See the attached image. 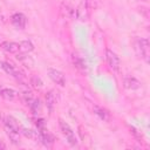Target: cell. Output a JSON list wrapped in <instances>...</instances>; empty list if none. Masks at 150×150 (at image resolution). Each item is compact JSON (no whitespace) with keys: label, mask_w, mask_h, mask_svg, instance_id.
<instances>
[{"label":"cell","mask_w":150,"mask_h":150,"mask_svg":"<svg viewBox=\"0 0 150 150\" xmlns=\"http://www.w3.org/2000/svg\"><path fill=\"white\" fill-rule=\"evenodd\" d=\"M59 124H60V129H61L63 136L66 137L67 142H68L71 146L77 145V138H76V136H75V134H74V131H73V129L69 127V124L66 123L63 120H60V121H59Z\"/></svg>","instance_id":"1"},{"label":"cell","mask_w":150,"mask_h":150,"mask_svg":"<svg viewBox=\"0 0 150 150\" xmlns=\"http://www.w3.org/2000/svg\"><path fill=\"white\" fill-rule=\"evenodd\" d=\"M149 40L148 39H137L135 42V49L137 52L138 55H141V57H143L146 62L149 61Z\"/></svg>","instance_id":"2"},{"label":"cell","mask_w":150,"mask_h":150,"mask_svg":"<svg viewBox=\"0 0 150 150\" xmlns=\"http://www.w3.org/2000/svg\"><path fill=\"white\" fill-rule=\"evenodd\" d=\"M89 16H90V9L88 8V6L86 5L84 0L81 1V4L77 6V8L75 9V18L79 20V21H88L89 20Z\"/></svg>","instance_id":"3"},{"label":"cell","mask_w":150,"mask_h":150,"mask_svg":"<svg viewBox=\"0 0 150 150\" xmlns=\"http://www.w3.org/2000/svg\"><path fill=\"white\" fill-rule=\"evenodd\" d=\"M47 74L49 76V79L55 82L56 84H60V86H64L66 84V77H64V74L57 69H54V68H48L47 69Z\"/></svg>","instance_id":"4"},{"label":"cell","mask_w":150,"mask_h":150,"mask_svg":"<svg viewBox=\"0 0 150 150\" xmlns=\"http://www.w3.org/2000/svg\"><path fill=\"white\" fill-rule=\"evenodd\" d=\"M105 59H107V62H108L109 67L112 70H118L120 69V66H121L120 57L112 50H110V49H107L105 50Z\"/></svg>","instance_id":"5"},{"label":"cell","mask_w":150,"mask_h":150,"mask_svg":"<svg viewBox=\"0 0 150 150\" xmlns=\"http://www.w3.org/2000/svg\"><path fill=\"white\" fill-rule=\"evenodd\" d=\"M11 19H12V23H13L16 28H19V29H23V28L26 27L27 19H26V16H25L22 13H15V14L12 15Z\"/></svg>","instance_id":"6"},{"label":"cell","mask_w":150,"mask_h":150,"mask_svg":"<svg viewBox=\"0 0 150 150\" xmlns=\"http://www.w3.org/2000/svg\"><path fill=\"white\" fill-rule=\"evenodd\" d=\"M1 68H2L8 75H12L13 77H15V79H18V80H20V79L22 77V74H21L13 64H11V63H8V62H1Z\"/></svg>","instance_id":"7"},{"label":"cell","mask_w":150,"mask_h":150,"mask_svg":"<svg viewBox=\"0 0 150 150\" xmlns=\"http://www.w3.org/2000/svg\"><path fill=\"white\" fill-rule=\"evenodd\" d=\"M123 86L125 89L135 90V89H138L141 87V82L137 79H135L134 76H125L123 79Z\"/></svg>","instance_id":"8"},{"label":"cell","mask_w":150,"mask_h":150,"mask_svg":"<svg viewBox=\"0 0 150 150\" xmlns=\"http://www.w3.org/2000/svg\"><path fill=\"white\" fill-rule=\"evenodd\" d=\"M5 130H6V134L9 137V139L12 141L13 144H19L20 143V131L15 130L14 128H12L7 124H5Z\"/></svg>","instance_id":"9"},{"label":"cell","mask_w":150,"mask_h":150,"mask_svg":"<svg viewBox=\"0 0 150 150\" xmlns=\"http://www.w3.org/2000/svg\"><path fill=\"white\" fill-rule=\"evenodd\" d=\"M0 46H1V48H2L4 50H6V52H8V53H11V54H16V53H19V50H20L19 43L13 42V41H4V42H1Z\"/></svg>","instance_id":"10"},{"label":"cell","mask_w":150,"mask_h":150,"mask_svg":"<svg viewBox=\"0 0 150 150\" xmlns=\"http://www.w3.org/2000/svg\"><path fill=\"white\" fill-rule=\"evenodd\" d=\"M16 59L27 68H33L34 66V60L26 53H16Z\"/></svg>","instance_id":"11"},{"label":"cell","mask_w":150,"mask_h":150,"mask_svg":"<svg viewBox=\"0 0 150 150\" xmlns=\"http://www.w3.org/2000/svg\"><path fill=\"white\" fill-rule=\"evenodd\" d=\"M39 138L45 145H49L54 142V137L48 132L47 129H42V130L39 131Z\"/></svg>","instance_id":"12"},{"label":"cell","mask_w":150,"mask_h":150,"mask_svg":"<svg viewBox=\"0 0 150 150\" xmlns=\"http://www.w3.org/2000/svg\"><path fill=\"white\" fill-rule=\"evenodd\" d=\"M94 112L103 121H109L110 120V114L108 112V110H105L104 108L102 107H98V105H94Z\"/></svg>","instance_id":"13"},{"label":"cell","mask_w":150,"mask_h":150,"mask_svg":"<svg viewBox=\"0 0 150 150\" xmlns=\"http://www.w3.org/2000/svg\"><path fill=\"white\" fill-rule=\"evenodd\" d=\"M46 103H47V107H48L49 111H53V108H54V105L56 103V95L54 94L53 90L47 93V95H46Z\"/></svg>","instance_id":"14"},{"label":"cell","mask_w":150,"mask_h":150,"mask_svg":"<svg viewBox=\"0 0 150 150\" xmlns=\"http://www.w3.org/2000/svg\"><path fill=\"white\" fill-rule=\"evenodd\" d=\"M15 95H16V93H15L13 89H9V88H4V89L0 90V96H1L2 98L7 100V101L14 100Z\"/></svg>","instance_id":"15"},{"label":"cell","mask_w":150,"mask_h":150,"mask_svg":"<svg viewBox=\"0 0 150 150\" xmlns=\"http://www.w3.org/2000/svg\"><path fill=\"white\" fill-rule=\"evenodd\" d=\"M19 46H20V52H22V53H29V52H32L34 49L33 43L30 41H28V40L21 41L19 43Z\"/></svg>","instance_id":"16"},{"label":"cell","mask_w":150,"mask_h":150,"mask_svg":"<svg viewBox=\"0 0 150 150\" xmlns=\"http://www.w3.org/2000/svg\"><path fill=\"white\" fill-rule=\"evenodd\" d=\"M29 82H30L32 87H34L35 89H40V88H42V86H43L42 80H41V79H40L38 75H33V76L30 77Z\"/></svg>","instance_id":"17"},{"label":"cell","mask_w":150,"mask_h":150,"mask_svg":"<svg viewBox=\"0 0 150 150\" xmlns=\"http://www.w3.org/2000/svg\"><path fill=\"white\" fill-rule=\"evenodd\" d=\"M29 107H30V109H32V111L34 114H38L41 110V102H40V100L39 98H34L32 101V103L29 104Z\"/></svg>","instance_id":"18"},{"label":"cell","mask_w":150,"mask_h":150,"mask_svg":"<svg viewBox=\"0 0 150 150\" xmlns=\"http://www.w3.org/2000/svg\"><path fill=\"white\" fill-rule=\"evenodd\" d=\"M21 96H22V100H23V102L26 103V104H30L32 103V101L34 100V96H33V94L29 91V90H26V91H23L22 94H21Z\"/></svg>","instance_id":"19"},{"label":"cell","mask_w":150,"mask_h":150,"mask_svg":"<svg viewBox=\"0 0 150 150\" xmlns=\"http://www.w3.org/2000/svg\"><path fill=\"white\" fill-rule=\"evenodd\" d=\"M62 8H63L62 11L64 12V15H66L67 18H70V19H71V18H75V9H74V8H71V7L68 6V5H66V6L63 5Z\"/></svg>","instance_id":"20"},{"label":"cell","mask_w":150,"mask_h":150,"mask_svg":"<svg viewBox=\"0 0 150 150\" xmlns=\"http://www.w3.org/2000/svg\"><path fill=\"white\" fill-rule=\"evenodd\" d=\"M84 2H86V5L88 6V8L90 11L97 8L98 5H100V0H84Z\"/></svg>","instance_id":"21"},{"label":"cell","mask_w":150,"mask_h":150,"mask_svg":"<svg viewBox=\"0 0 150 150\" xmlns=\"http://www.w3.org/2000/svg\"><path fill=\"white\" fill-rule=\"evenodd\" d=\"M20 132H22L26 137H28V138H33L34 137V131H32L30 129H27V128H23V127H20Z\"/></svg>","instance_id":"22"},{"label":"cell","mask_w":150,"mask_h":150,"mask_svg":"<svg viewBox=\"0 0 150 150\" xmlns=\"http://www.w3.org/2000/svg\"><path fill=\"white\" fill-rule=\"evenodd\" d=\"M35 124H36V127H38V129H39V130L46 129V123H45V120H42V118H39V120H36Z\"/></svg>","instance_id":"23"},{"label":"cell","mask_w":150,"mask_h":150,"mask_svg":"<svg viewBox=\"0 0 150 150\" xmlns=\"http://www.w3.org/2000/svg\"><path fill=\"white\" fill-rule=\"evenodd\" d=\"M6 22V19H5V16L2 15V14H0V25H4Z\"/></svg>","instance_id":"24"},{"label":"cell","mask_w":150,"mask_h":150,"mask_svg":"<svg viewBox=\"0 0 150 150\" xmlns=\"http://www.w3.org/2000/svg\"><path fill=\"white\" fill-rule=\"evenodd\" d=\"M4 148H5V145H4V144L0 142V149H4Z\"/></svg>","instance_id":"25"},{"label":"cell","mask_w":150,"mask_h":150,"mask_svg":"<svg viewBox=\"0 0 150 150\" xmlns=\"http://www.w3.org/2000/svg\"><path fill=\"white\" fill-rule=\"evenodd\" d=\"M141 1H148V0H141Z\"/></svg>","instance_id":"26"},{"label":"cell","mask_w":150,"mask_h":150,"mask_svg":"<svg viewBox=\"0 0 150 150\" xmlns=\"http://www.w3.org/2000/svg\"><path fill=\"white\" fill-rule=\"evenodd\" d=\"M0 67H1V61H0Z\"/></svg>","instance_id":"27"}]
</instances>
